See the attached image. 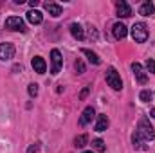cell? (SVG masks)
<instances>
[{
  "label": "cell",
  "mask_w": 155,
  "mask_h": 153,
  "mask_svg": "<svg viewBox=\"0 0 155 153\" xmlns=\"http://www.w3.org/2000/svg\"><path fill=\"white\" fill-rule=\"evenodd\" d=\"M144 141H153L155 139V130L153 126L150 124V121L148 119H141L139 121V124H137V130H135Z\"/></svg>",
  "instance_id": "cell-1"
},
{
  "label": "cell",
  "mask_w": 155,
  "mask_h": 153,
  "mask_svg": "<svg viewBox=\"0 0 155 153\" xmlns=\"http://www.w3.org/2000/svg\"><path fill=\"white\" fill-rule=\"evenodd\" d=\"M132 38L135 40L137 43H144L148 40V27L143 22L134 24V27H132Z\"/></svg>",
  "instance_id": "cell-2"
},
{
  "label": "cell",
  "mask_w": 155,
  "mask_h": 153,
  "mask_svg": "<svg viewBox=\"0 0 155 153\" xmlns=\"http://www.w3.org/2000/svg\"><path fill=\"white\" fill-rule=\"evenodd\" d=\"M5 29H9V31H20V33H25L27 31L25 22L20 16H9L5 20Z\"/></svg>",
  "instance_id": "cell-3"
},
{
  "label": "cell",
  "mask_w": 155,
  "mask_h": 153,
  "mask_svg": "<svg viewBox=\"0 0 155 153\" xmlns=\"http://www.w3.org/2000/svg\"><path fill=\"white\" fill-rule=\"evenodd\" d=\"M107 83H108L114 90H121V88H123L121 76H119V72H117L114 67H110V69L107 70Z\"/></svg>",
  "instance_id": "cell-4"
},
{
  "label": "cell",
  "mask_w": 155,
  "mask_h": 153,
  "mask_svg": "<svg viewBox=\"0 0 155 153\" xmlns=\"http://www.w3.org/2000/svg\"><path fill=\"white\" fill-rule=\"evenodd\" d=\"M51 61H52V65H51V74H58L60 72V69H61V61H63V58H61V52L58 50V49H52L51 50Z\"/></svg>",
  "instance_id": "cell-5"
},
{
  "label": "cell",
  "mask_w": 155,
  "mask_h": 153,
  "mask_svg": "<svg viewBox=\"0 0 155 153\" xmlns=\"http://www.w3.org/2000/svg\"><path fill=\"white\" fill-rule=\"evenodd\" d=\"M15 58V45L13 43H0V60L7 61Z\"/></svg>",
  "instance_id": "cell-6"
},
{
  "label": "cell",
  "mask_w": 155,
  "mask_h": 153,
  "mask_svg": "<svg viewBox=\"0 0 155 153\" xmlns=\"http://www.w3.org/2000/svg\"><path fill=\"white\" fill-rule=\"evenodd\" d=\"M116 9H117V16H123V18L132 16V7H130L128 2H124V0H119V2H117Z\"/></svg>",
  "instance_id": "cell-7"
},
{
  "label": "cell",
  "mask_w": 155,
  "mask_h": 153,
  "mask_svg": "<svg viewBox=\"0 0 155 153\" xmlns=\"http://www.w3.org/2000/svg\"><path fill=\"white\" fill-rule=\"evenodd\" d=\"M132 70H134V74H135V79H137L141 85H144V83L148 81V76H146L144 69L141 67V63H134V65H132Z\"/></svg>",
  "instance_id": "cell-8"
},
{
  "label": "cell",
  "mask_w": 155,
  "mask_h": 153,
  "mask_svg": "<svg viewBox=\"0 0 155 153\" xmlns=\"http://www.w3.org/2000/svg\"><path fill=\"white\" fill-rule=\"evenodd\" d=\"M112 33H114V38L116 40H123L128 34V27H126L124 24L117 22V24H114V27H112Z\"/></svg>",
  "instance_id": "cell-9"
},
{
  "label": "cell",
  "mask_w": 155,
  "mask_h": 153,
  "mask_svg": "<svg viewBox=\"0 0 155 153\" xmlns=\"http://www.w3.org/2000/svg\"><path fill=\"white\" fill-rule=\"evenodd\" d=\"M94 115H96V112H94V106H87V108L83 110L81 117H79V124H81V126H87V124L94 119Z\"/></svg>",
  "instance_id": "cell-10"
},
{
  "label": "cell",
  "mask_w": 155,
  "mask_h": 153,
  "mask_svg": "<svg viewBox=\"0 0 155 153\" xmlns=\"http://www.w3.org/2000/svg\"><path fill=\"white\" fill-rule=\"evenodd\" d=\"M33 69H35V72H38V74H45L47 63H45V60H43L41 56H35V58H33Z\"/></svg>",
  "instance_id": "cell-11"
},
{
  "label": "cell",
  "mask_w": 155,
  "mask_h": 153,
  "mask_svg": "<svg viewBox=\"0 0 155 153\" xmlns=\"http://www.w3.org/2000/svg\"><path fill=\"white\" fill-rule=\"evenodd\" d=\"M27 20H29L33 25H38V24H41V20H43V15L40 13L38 9H31V11L27 13Z\"/></svg>",
  "instance_id": "cell-12"
},
{
  "label": "cell",
  "mask_w": 155,
  "mask_h": 153,
  "mask_svg": "<svg viewBox=\"0 0 155 153\" xmlns=\"http://www.w3.org/2000/svg\"><path fill=\"white\" fill-rule=\"evenodd\" d=\"M153 13H155V5L152 2H144L139 7V15H143V16H153Z\"/></svg>",
  "instance_id": "cell-13"
},
{
  "label": "cell",
  "mask_w": 155,
  "mask_h": 153,
  "mask_svg": "<svg viewBox=\"0 0 155 153\" xmlns=\"http://www.w3.org/2000/svg\"><path fill=\"white\" fill-rule=\"evenodd\" d=\"M108 128V117L105 114L97 115V121H96V132H105Z\"/></svg>",
  "instance_id": "cell-14"
},
{
  "label": "cell",
  "mask_w": 155,
  "mask_h": 153,
  "mask_svg": "<svg viewBox=\"0 0 155 153\" xmlns=\"http://www.w3.org/2000/svg\"><path fill=\"white\" fill-rule=\"evenodd\" d=\"M45 9L49 11V15H51V16H60V15H61V5H60V4L47 2V4H45Z\"/></svg>",
  "instance_id": "cell-15"
},
{
  "label": "cell",
  "mask_w": 155,
  "mask_h": 153,
  "mask_svg": "<svg viewBox=\"0 0 155 153\" xmlns=\"http://www.w3.org/2000/svg\"><path fill=\"white\" fill-rule=\"evenodd\" d=\"M71 34L76 40H83L85 38V33H83V27L79 24H71Z\"/></svg>",
  "instance_id": "cell-16"
},
{
  "label": "cell",
  "mask_w": 155,
  "mask_h": 153,
  "mask_svg": "<svg viewBox=\"0 0 155 153\" xmlns=\"http://www.w3.org/2000/svg\"><path fill=\"white\" fill-rule=\"evenodd\" d=\"M81 52L88 58V61H90V63H94V65H99V63H101V60L97 58V54H96V52H92L90 49H81Z\"/></svg>",
  "instance_id": "cell-17"
},
{
  "label": "cell",
  "mask_w": 155,
  "mask_h": 153,
  "mask_svg": "<svg viewBox=\"0 0 155 153\" xmlns=\"http://www.w3.org/2000/svg\"><path fill=\"white\" fill-rule=\"evenodd\" d=\"M132 142H134V146H135L137 150H144V148H146V144H144V139H143V137H141L137 132L132 135Z\"/></svg>",
  "instance_id": "cell-18"
},
{
  "label": "cell",
  "mask_w": 155,
  "mask_h": 153,
  "mask_svg": "<svg viewBox=\"0 0 155 153\" xmlns=\"http://www.w3.org/2000/svg\"><path fill=\"white\" fill-rule=\"evenodd\" d=\"M92 146H94L96 151H99V153H103L107 150V146H105V142H103L101 139H94V141H92Z\"/></svg>",
  "instance_id": "cell-19"
},
{
  "label": "cell",
  "mask_w": 155,
  "mask_h": 153,
  "mask_svg": "<svg viewBox=\"0 0 155 153\" xmlns=\"http://www.w3.org/2000/svg\"><path fill=\"white\" fill-rule=\"evenodd\" d=\"M27 92H29L31 97H36V96H38V85H36V83H31V85L27 86Z\"/></svg>",
  "instance_id": "cell-20"
},
{
  "label": "cell",
  "mask_w": 155,
  "mask_h": 153,
  "mask_svg": "<svg viewBox=\"0 0 155 153\" xmlns=\"http://www.w3.org/2000/svg\"><path fill=\"white\" fill-rule=\"evenodd\" d=\"M74 144H76L78 148H83V146L87 144V135H78L76 141H74Z\"/></svg>",
  "instance_id": "cell-21"
},
{
  "label": "cell",
  "mask_w": 155,
  "mask_h": 153,
  "mask_svg": "<svg viewBox=\"0 0 155 153\" xmlns=\"http://www.w3.org/2000/svg\"><path fill=\"white\" fill-rule=\"evenodd\" d=\"M139 97H141V101H143V103H148V101L152 99V92H150V90H143Z\"/></svg>",
  "instance_id": "cell-22"
},
{
  "label": "cell",
  "mask_w": 155,
  "mask_h": 153,
  "mask_svg": "<svg viewBox=\"0 0 155 153\" xmlns=\"http://www.w3.org/2000/svg\"><path fill=\"white\" fill-rule=\"evenodd\" d=\"M74 67H76L78 74H83V72H85V65H83V61H81V60H78V61H76V65H74Z\"/></svg>",
  "instance_id": "cell-23"
},
{
  "label": "cell",
  "mask_w": 155,
  "mask_h": 153,
  "mask_svg": "<svg viewBox=\"0 0 155 153\" xmlns=\"http://www.w3.org/2000/svg\"><path fill=\"white\" fill-rule=\"evenodd\" d=\"M146 69L155 74V60H148V61H146Z\"/></svg>",
  "instance_id": "cell-24"
},
{
  "label": "cell",
  "mask_w": 155,
  "mask_h": 153,
  "mask_svg": "<svg viewBox=\"0 0 155 153\" xmlns=\"http://www.w3.org/2000/svg\"><path fill=\"white\" fill-rule=\"evenodd\" d=\"M38 151V142H35V144H31V148L27 150V153H36Z\"/></svg>",
  "instance_id": "cell-25"
},
{
  "label": "cell",
  "mask_w": 155,
  "mask_h": 153,
  "mask_svg": "<svg viewBox=\"0 0 155 153\" xmlns=\"http://www.w3.org/2000/svg\"><path fill=\"white\" fill-rule=\"evenodd\" d=\"M87 94H88V86H87V88H83V92L79 94V99H85V97H87Z\"/></svg>",
  "instance_id": "cell-26"
},
{
  "label": "cell",
  "mask_w": 155,
  "mask_h": 153,
  "mask_svg": "<svg viewBox=\"0 0 155 153\" xmlns=\"http://www.w3.org/2000/svg\"><path fill=\"white\" fill-rule=\"evenodd\" d=\"M150 115H152V117H153V119H155V108H153V110H152V112H150Z\"/></svg>",
  "instance_id": "cell-27"
},
{
  "label": "cell",
  "mask_w": 155,
  "mask_h": 153,
  "mask_svg": "<svg viewBox=\"0 0 155 153\" xmlns=\"http://www.w3.org/2000/svg\"><path fill=\"white\" fill-rule=\"evenodd\" d=\"M83 153H92V151H83Z\"/></svg>",
  "instance_id": "cell-28"
}]
</instances>
